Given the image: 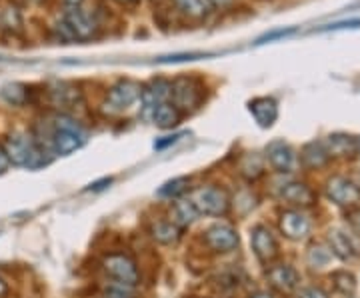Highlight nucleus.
<instances>
[{
	"label": "nucleus",
	"instance_id": "f257e3e1",
	"mask_svg": "<svg viewBox=\"0 0 360 298\" xmlns=\"http://www.w3.org/2000/svg\"><path fill=\"white\" fill-rule=\"evenodd\" d=\"M4 153L8 156L11 164L14 167H22V169H39L42 167L46 160L42 156L39 143L26 134L22 130H16L13 132L6 141H4Z\"/></svg>",
	"mask_w": 360,
	"mask_h": 298
},
{
	"label": "nucleus",
	"instance_id": "f03ea898",
	"mask_svg": "<svg viewBox=\"0 0 360 298\" xmlns=\"http://www.w3.org/2000/svg\"><path fill=\"white\" fill-rule=\"evenodd\" d=\"M86 143V132L75 118L58 115L54 117V129L51 134L52 150L58 156H68L77 153Z\"/></svg>",
	"mask_w": 360,
	"mask_h": 298
},
{
	"label": "nucleus",
	"instance_id": "7ed1b4c3",
	"mask_svg": "<svg viewBox=\"0 0 360 298\" xmlns=\"http://www.w3.org/2000/svg\"><path fill=\"white\" fill-rule=\"evenodd\" d=\"M170 98L180 112H193L205 101V84L196 77H179L170 82Z\"/></svg>",
	"mask_w": 360,
	"mask_h": 298
},
{
	"label": "nucleus",
	"instance_id": "20e7f679",
	"mask_svg": "<svg viewBox=\"0 0 360 298\" xmlns=\"http://www.w3.org/2000/svg\"><path fill=\"white\" fill-rule=\"evenodd\" d=\"M191 200L198 210V214H206V216H224L231 208L229 195L219 186H202L194 190Z\"/></svg>",
	"mask_w": 360,
	"mask_h": 298
},
{
	"label": "nucleus",
	"instance_id": "39448f33",
	"mask_svg": "<svg viewBox=\"0 0 360 298\" xmlns=\"http://www.w3.org/2000/svg\"><path fill=\"white\" fill-rule=\"evenodd\" d=\"M142 86L134 80H118L110 91L106 92V101H104V108L108 112H122L130 108L136 101H141Z\"/></svg>",
	"mask_w": 360,
	"mask_h": 298
},
{
	"label": "nucleus",
	"instance_id": "423d86ee",
	"mask_svg": "<svg viewBox=\"0 0 360 298\" xmlns=\"http://www.w3.org/2000/svg\"><path fill=\"white\" fill-rule=\"evenodd\" d=\"M103 268L112 280H116V285L130 286V288L139 285L141 274H139V268H136V262L127 254H118V252L108 254L103 260Z\"/></svg>",
	"mask_w": 360,
	"mask_h": 298
},
{
	"label": "nucleus",
	"instance_id": "0eeeda50",
	"mask_svg": "<svg viewBox=\"0 0 360 298\" xmlns=\"http://www.w3.org/2000/svg\"><path fill=\"white\" fill-rule=\"evenodd\" d=\"M63 25L70 32V37L75 40H80V42L92 40L96 37V32H98L96 20L86 11H82L80 6H75V8L66 11L65 16H63Z\"/></svg>",
	"mask_w": 360,
	"mask_h": 298
},
{
	"label": "nucleus",
	"instance_id": "6e6552de",
	"mask_svg": "<svg viewBox=\"0 0 360 298\" xmlns=\"http://www.w3.org/2000/svg\"><path fill=\"white\" fill-rule=\"evenodd\" d=\"M326 196L338 207H354L360 202V186L345 176H333L326 182Z\"/></svg>",
	"mask_w": 360,
	"mask_h": 298
},
{
	"label": "nucleus",
	"instance_id": "1a4fd4ad",
	"mask_svg": "<svg viewBox=\"0 0 360 298\" xmlns=\"http://www.w3.org/2000/svg\"><path fill=\"white\" fill-rule=\"evenodd\" d=\"M205 242L212 252H231L238 247V234L231 224L219 222V224H212L210 228H206Z\"/></svg>",
	"mask_w": 360,
	"mask_h": 298
},
{
	"label": "nucleus",
	"instance_id": "9d476101",
	"mask_svg": "<svg viewBox=\"0 0 360 298\" xmlns=\"http://www.w3.org/2000/svg\"><path fill=\"white\" fill-rule=\"evenodd\" d=\"M250 245H252V252L262 264H269L276 259L278 254V242L274 238V234L270 233V228L258 224L250 233Z\"/></svg>",
	"mask_w": 360,
	"mask_h": 298
},
{
	"label": "nucleus",
	"instance_id": "9b49d317",
	"mask_svg": "<svg viewBox=\"0 0 360 298\" xmlns=\"http://www.w3.org/2000/svg\"><path fill=\"white\" fill-rule=\"evenodd\" d=\"M281 231L290 240H304L312 231V222L302 210H284L281 214Z\"/></svg>",
	"mask_w": 360,
	"mask_h": 298
},
{
	"label": "nucleus",
	"instance_id": "f8f14e48",
	"mask_svg": "<svg viewBox=\"0 0 360 298\" xmlns=\"http://www.w3.org/2000/svg\"><path fill=\"white\" fill-rule=\"evenodd\" d=\"M170 98V82L165 78H155L150 80L146 86H142L141 101L144 104V115L150 117V112L155 110L158 104L168 103Z\"/></svg>",
	"mask_w": 360,
	"mask_h": 298
},
{
	"label": "nucleus",
	"instance_id": "ddd939ff",
	"mask_svg": "<svg viewBox=\"0 0 360 298\" xmlns=\"http://www.w3.org/2000/svg\"><path fill=\"white\" fill-rule=\"evenodd\" d=\"M266 276H269V283L274 290L286 292V294L296 290L300 285V274L290 264H276V266L269 268Z\"/></svg>",
	"mask_w": 360,
	"mask_h": 298
},
{
	"label": "nucleus",
	"instance_id": "4468645a",
	"mask_svg": "<svg viewBox=\"0 0 360 298\" xmlns=\"http://www.w3.org/2000/svg\"><path fill=\"white\" fill-rule=\"evenodd\" d=\"M266 160L276 172H292L296 164L295 150L284 141H274L266 146Z\"/></svg>",
	"mask_w": 360,
	"mask_h": 298
},
{
	"label": "nucleus",
	"instance_id": "2eb2a0df",
	"mask_svg": "<svg viewBox=\"0 0 360 298\" xmlns=\"http://www.w3.org/2000/svg\"><path fill=\"white\" fill-rule=\"evenodd\" d=\"M281 198L288 205H295L300 208H309L316 205V195L304 182H286L281 188Z\"/></svg>",
	"mask_w": 360,
	"mask_h": 298
},
{
	"label": "nucleus",
	"instance_id": "dca6fc26",
	"mask_svg": "<svg viewBox=\"0 0 360 298\" xmlns=\"http://www.w3.org/2000/svg\"><path fill=\"white\" fill-rule=\"evenodd\" d=\"M248 110H250V115L258 122V127H262V129L272 127L274 120L278 118V106L274 103V98H269V96H260V98L250 101L248 103Z\"/></svg>",
	"mask_w": 360,
	"mask_h": 298
},
{
	"label": "nucleus",
	"instance_id": "f3484780",
	"mask_svg": "<svg viewBox=\"0 0 360 298\" xmlns=\"http://www.w3.org/2000/svg\"><path fill=\"white\" fill-rule=\"evenodd\" d=\"M150 120L155 122L158 129L162 130L176 129L180 124V120H182V112L172 103H162L158 104L155 110L150 112Z\"/></svg>",
	"mask_w": 360,
	"mask_h": 298
},
{
	"label": "nucleus",
	"instance_id": "a211bd4d",
	"mask_svg": "<svg viewBox=\"0 0 360 298\" xmlns=\"http://www.w3.org/2000/svg\"><path fill=\"white\" fill-rule=\"evenodd\" d=\"M328 248L340 260H350L356 254V248L352 245L350 236L342 231H338V228L328 233Z\"/></svg>",
	"mask_w": 360,
	"mask_h": 298
},
{
	"label": "nucleus",
	"instance_id": "6ab92c4d",
	"mask_svg": "<svg viewBox=\"0 0 360 298\" xmlns=\"http://www.w3.org/2000/svg\"><path fill=\"white\" fill-rule=\"evenodd\" d=\"M49 94H51V103L56 108H70V106H77L82 101L80 91L70 86V84H56L49 91Z\"/></svg>",
	"mask_w": 360,
	"mask_h": 298
},
{
	"label": "nucleus",
	"instance_id": "aec40b11",
	"mask_svg": "<svg viewBox=\"0 0 360 298\" xmlns=\"http://www.w3.org/2000/svg\"><path fill=\"white\" fill-rule=\"evenodd\" d=\"M300 158H302V164H304L307 169H322V167L328 164L330 155H328L326 146L322 143H310L304 146Z\"/></svg>",
	"mask_w": 360,
	"mask_h": 298
},
{
	"label": "nucleus",
	"instance_id": "412c9836",
	"mask_svg": "<svg viewBox=\"0 0 360 298\" xmlns=\"http://www.w3.org/2000/svg\"><path fill=\"white\" fill-rule=\"evenodd\" d=\"M198 216H200V214H198V210H196V207H194L191 198H188V200H179V202H174V207H172V224H174L176 228H186V226H191Z\"/></svg>",
	"mask_w": 360,
	"mask_h": 298
},
{
	"label": "nucleus",
	"instance_id": "4be33fe9",
	"mask_svg": "<svg viewBox=\"0 0 360 298\" xmlns=\"http://www.w3.org/2000/svg\"><path fill=\"white\" fill-rule=\"evenodd\" d=\"M330 158L333 156H352L356 155V148H359V143L352 138V136H347V134H335V136H328V143L324 144Z\"/></svg>",
	"mask_w": 360,
	"mask_h": 298
},
{
	"label": "nucleus",
	"instance_id": "5701e85b",
	"mask_svg": "<svg viewBox=\"0 0 360 298\" xmlns=\"http://www.w3.org/2000/svg\"><path fill=\"white\" fill-rule=\"evenodd\" d=\"M172 4L182 16H186L191 20H205L210 11L206 0H172Z\"/></svg>",
	"mask_w": 360,
	"mask_h": 298
},
{
	"label": "nucleus",
	"instance_id": "b1692460",
	"mask_svg": "<svg viewBox=\"0 0 360 298\" xmlns=\"http://www.w3.org/2000/svg\"><path fill=\"white\" fill-rule=\"evenodd\" d=\"M150 234H153V238H155L156 242H160V245H172V242L179 240L180 228H176L172 222L158 221L153 224Z\"/></svg>",
	"mask_w": 360,
	"mask_h": 298
},
{
	"label": "nucleus",
	"instance_id": "393cba45",
	"mask_svg": "<svg viewBox=\"0 0 360 298\" xmlns=\"http://www.w3.org/2000/svg\"><path fill=\"white\" fill-rule=\"evenodd\" d=\"M28 86L26 84H20V82H8L0 89V96L6 101L8 104H14V106H22L28 101Z\"/></svg>",
	"mask_w": 360,
	"mask_h": 298
},
{
	"label": "nucleus",
	"instance_id": "a878e982",
	"mask_svg": "<svg viewBox=\"0 0 360 298\" xmlns=\"http://www.w3.org/2000/svg\"><path fill=\"white\" fill-rule=\"evenodd\" d=\"M0 26L11 34H20L22 32V16L14 6H6L0 13Z\"/></svg>",
	"mask_w": 360,
	"mask_h": 298
},
{
	"label": "nucleus",
	"instance_id": "bb28decb",
	"mask_svg": "<svg viewBox=\"0 0 360 298\" xmlns=\"http://www.w3.org/2000/svg\"><path fill=\"white\" fill-rule=\"evenodd\" d=\"M330 280H333L336 290L340 294H345V297H352L354 290H356V276L352 273H348V271H336L330 276Z\"/></svg>",
	"mask_w": 360,
	"mask_h": 298
},
{
	"label": "nucleus",
	"instance_id": "cd10ccee",
	"mask_svg": "<svg viewBox=\"0 0 360 298\" xmlns=\"http://www.w3.org/2000/svg\"><path fill=\"white\" fill-rule=\"evenodd\" d=\"M330 260H333V252L324 245H314L307 252V262H309L310 268H324L330 264Z\"/></svg>",
	"mask_w": 360,
	"mask_h": 298
},
{
	"label": "nucleus",
	"instance_id": "c85d7f7f",
	"mask_svg": "<svg viewBox=\"0 0 360 298\" xmlns=\"http://www.w3.org/2000/svg\"><path fill=\"white\" fill-rule=\"evenodd\" d=\"M186 188H188V179L186 176H179V179L165 182L158 188V196H162V198H176L182 193H186Z\"/></svg>",
	"mask_w": 360,
	"mask_h": 298
},
{
	"label": "nucleus",
	"instance_id": "c756f323",
	"mask_svg": "<svg viewBox=\"0 0 360 298\" xmlns=\"http://www.w3.org/2000/svg\"><path fill=\"white\" fill-rule=\"evenodd\" d=\"M240 172L245 174L248 181H255L258 176H262V172H264L262 160L257 155H248L240 164Z\"/></svg>",
	"mask_w": 360,
	"mask_h": 298
},
{
	"label": "nucleus",
	"instance_id": "7c9ffc66",
	"mask_svg": "<svg viewBox=\"0 0 360 298\" xmlns=\"http://www.w3.org/2000/svg\"><path fill=\"white\" fill-rule=\"evenodd\" d=\"M200 56H206L202 52H182V54H174V56H162L158 58V63H184V60H196Z\"/></svg>",
	"mask_w": 360,
	"mask_h": 298
},
{
	"label": "nucleus",
	"instance_id": "2f4dec72",
	"mask_svg": "<svg viewBox=\"0 0 360 298\" xmlns=\"http://www.w3.org/2000/svg\"><path fill=\"white\" fill-rule=\"evenodd\" d=\"M298 298H330L319 286H307L298 292Z\"/></svg>",
	"mask_w": 360,
	"mask_h": 298
},
{
	"label": "nucleus",
	"instance_id": "473e14b6",
	"mask_svg": "<svg viewBox=\"0 0 360 298\" xmlns=\"http://www.w3.org/2000/svg\"><path fill=\"white\" fill-rule=\"evenodd\" d=\"M295 32V28H281V30H272V32H266L264 37H260L258 39L257 44H262V42H270V40H274V39H281V37H286V34H292Z\"/></svg>",
	"mask_w": 360,
	"mask_h": 298
},
{
	"label": "nucleus",
	"instance_id": "72a5a7b5",
	"mask_svg": "<svg viewBox=\"0 0 360 298\" xmlns=\"http://www.w3.org/2000/svg\"><path fill=\"white\" fill-rule=\"evenodd\" d=\"M206 4H208L210 8H217V11H224V8H229L231 4H234V0H206Z\"/></svg>",
	"mask_w": 360,
	"mask_h": 298
},
{
	"label": "nucleus",
	"instance_id": "f704fd0d",
	"mask_svg": "<svg viewBox=\"0 0 360 298\" xmlns=\"http://www.w3.org/2000/svg\"><path fill=\"white\" fill-rule=\"evenodd\" d=\"M180 138V134H174V136H165V141H156L155 148L156 150H162V148H167L170 144H174Z\"/></svg>",
	"mask_w": 360,
	"mask_h": 298
},
{
	"label": "nucleus",
	"instance_id": "c9c22d12",
	"mask_svg": "<svg viewBox=\"0 0 360 298\" xmlns=\"http://www.w3.org/2000/svg\"><path fill=\"white\" fill-rule=\"evenodd\" d=\"M11 167V160H8V156L4 153V148L0 146V174H4L6 170Z\"/></svg>",
	"mask_w": 360,
	"mask_h": 298
},
{
	"label": "nucleus",
	"instance_id": "e433bc0d",
	"mask_svg": "<svg viewBox=\"0 0 360 298\" xmlns=\"http://www.w3.org/2000/svg\"><path fill=\"white\" fill-rule=\"evenodd\" d=\"M350 224L360 231V210H354V212L350 214Z\"/></svg>",
	"mask_w": 360,
	"mask_h": 298
},
{
	"label": "nucleus",
	"instance_id": "4c0bfd02",
	"mask_svg": "<svg viewBox=\"0 0 360 298\" xmlns=\"http://www.w3.org/2000/svg\"><path fill=\"white\" fill-rule=\"evenodd\" d=\"M250 298H274V297H272V292H269V290H258V292H255V294H250Z\"/></svg>",
	"mask_w": 360,
	"mask_h": 298
},
{
	"label": "nucleus",
	"instance_id": "58836bf2",
	"mask_svg": "<svg viewBox=\"0 0 360 298\" xmlns=\"http://www.w3.org/2000/svg\"><path fill=\"white\" fill-rule=\"evenodd\" d=\"M63 2H65L66 6H70V8H75V6H80V4H82L84 0H63Z\"/></svg>",
	"mask_w": 360,
	"mask_h": 298
},
{
	"label": "nucleus",
	"instance_id": "ea45409f",
	"mask_svg": "<svg viewBox=\"0 0 360 298\" xmlns=\"http://www.w3.org/2000/svg\"><path fill=\"white\" fill-rule=\"evenodd\" d=\"M6 290H8V285L4 283V278L0 276V297H4L6 294Z\"/></svg>",
	"mask_w": 360,
	"mask_h": 298
},
{
	"label": "nucleus",
	"instance_id": "a19ab883",
	"mask_svg": "<svg viewBox=\"0 0 360 298\" xmlns=\"http://www.w3.org/2000/svg\"><path fill=\"white\" fill-rule=\"evenodd\" d=\"M116 2H120V4H139L141 0H116Z\"/></svg>",
	"mask_w": 360,
	"mask_h": 298
},
{
	"label": "nucleus",
	"instance_id": "79ce46f5",
	"mask_svg": "<svg viewBox=\"0 0 360 298\" xmlns=\"http://www.w3.org/2000/svg\"><path fill=\"white\" fill-rule=\"evenodd\" d=\"M356 153H360V143H359V148H356Z\"/></svg>",
	"mask_w": 360,
	"mask_h": 298
}]
</instances>
